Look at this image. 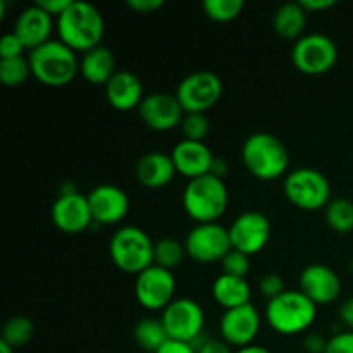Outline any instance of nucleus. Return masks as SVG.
<instances>
[{"label": "nucleus", "instance_id": "37998d69", "mask_svg": "<svg viewBox=\"0 0 353 353\" xmlns=\"http://www.w3.org/2000/svg\"><path fill=\"white\" fill-rule=\"evenodd\" d=\"M300 6L307 10V12H319V10L331 9L334 6V0H299Z\"/></svg>", "mask_w": 353, "mask_h": 353}, {"label": "nucleus", "instance_id": "1a4fd4ad", "mask_svg": "<svg viewBox=\"0 0 353 353\" xmlns=\"http://www.w3.org/2000/svg\"><path fill=\"white\" fill-rule=\"evenodd\" d=\"M169 338L176 341L195 345L203 338L205 312L193 299H174L161 316Z\"/></svg>", "mask_w": 353, "mask_h": 353}, {"label": "nucleus", "instance_id": "cd10ccee", "mask_svg": "<svg viewBox=\"0 0 353 353\" xmlns=\"http://www.w3.org/2000/svg\"><path fill=\"white\" fill-rule=\"evenodd\" d=\"M34 334L33 321L26 316H12L6 321L2 327V336L0 340L6 341L7 345L16 350V348L24 347L31 341Z\"/></svg>", "mask_w": 353, "mask_h": 353}, {"label": "nucleus", "instance_id": "f704fd0d", "mask_svg": "<svg viewBox=\"0 0 353 353\" xmlns=\"http://www.w3.org/2000/svg\"><path fill=\"white\" fill-rule=\"evenodd\" d=\"M24 52H26V47L14 31L3 34L2 40H0V59L23 57Z\"/></svg>", "mask_w": 353, "mask_h": 353}, {"label": "nucleus", "instance_id": "c756f323", "mask_svg": "<svg viewBox=\"0 0 353 353\" xmlns=\"http://www.w3.org/2000/svg\"><path fill=\"white\" fill-rule=\"evenodd\" d=\"M31 68L28 57H14V59H0V81L9 88L21 86L30 78Z\"/></svg>", "mask_w": 353, "mask_h": 353}, {"label": "nucleus", "instance_id": "49530a36", "mask_svg": "<svg viewBox=\"0 0 353 353\" xmlns=\"http://www.w3.org/2000/svg\"><path fill=\"white\" fill-rule=\"evenodd\" d=\"M14 352H16V350H14L10 345H7L6 341L0 340V353H14Z\"/></svg>", "mask_w": 353, "mask_h": 353}, {"label": "nucleus", "instance_id": "f3484780", "mask_svg": "<svg viewBox=\"0 0 353 353\" xmlns=\"http://www.w3.org/2000/svg\"><path fill=\"white\" fill-rule=\"evenodd\" d=\"M299 290L317 307L330 305L340 299L341 279L330 265L314 262L300 272Z\"/></svg>", "mask_w": 353, "mask_h": 353}, {"label": "nucleus", "instance_id": "ddd939ff", "mask_svg": "<svg viewBox=\"0 0 353 353\" xmlns=\"http://www.w3.org/2000/svg\"><path fill=\"white\" fill-rule=\"evenodd\" d=\"M174 274L161 265H150L134 279V296L138 303L152 312L164 310L174 300Z\"/></svg>", "mask_w": 353, "mask_h": 353}, {"label": "nucleus", "instance_id": "2eb2a0df", "mask_svg": "<svg viewBox=\"0 0 353 353\" xmlns=\"http://www.w3.org/2000/svg\"><path fill=\"white\" fill-rule=\"evenodd\" d=\"M261 314H259L257 307L252 305V303L224 310L219 321L221 338L228 345L240 350L248 345H254L255 338L261 331Z\"/></svg>", "mask_w": 353, "mask_h": 353}, {"label": "nucleus", "instance_id": "6ab92c4d", "mask_svg": "<svg viewBox=\"0 0 353 353\" xmlns=\"http://www.w3.org/2000/svg\"><path fill=\"white\" fill-rule=\"evenodd\" d=\"M171 157L176 165V171L185 178L193 179L210 174L216 155L212 154L205 141H193L183 138L172 147Z\"/></svg>", "mask_w": 353, "mask_h": 353}, {"label": "nucleus", "instance_id": "2f4dec72", "mask_svg": "<svg viewBox=\"0 0 353 353\" xmlns=\"http://www.w3.org/2000/svg\"><path fill=\"white\" fill-rule=\"evenodd\" d=\"M179 128H181V133L185 140L205 141L207 134L210 131V121L207 117V114L203 112L185 114Z\"/></svg>", "mask_w": 353, "mask_h": 353}, {"label": "nucleus", "instance_id": "39448f33", "mask_svg": "<svg viewBox=\"0 0 353 353\" xmlns=\"http://www.w3.org/2000/svg\"><path fill=\"white\" fill-rule=\"evenodd\" d=\"M317 305L300 290H286L276 299L268 300L265 321L272 331L283 336H296L312 327Z\"/></svg>", "mask_w": 353, "mask_h": 353}, {"label": "nucleus", "instance_id": "393cba45", "mask_svg": "<svg viewBox=\"0 0 353 353\" xmlns=\"http://www.w3.org/2000/svg\"><path fill=\"white\" fill-rule=\"evenodd\" d=\"M307 24V10L300 2L281 3L272 14V30L283 40H299L303 37Z\"/></svg>", "mask_w": 353, "mask_h": 353}, {"label": "nucleus", "instance_id": "a211bd4d", "mask_svg": "<svg viewBox=\"0 0 353 353\" xmlns=\"http://www.w3.org/2000/svg\"><path fill=\"white\" fill-rule=\"evenodd\" d=\"M86 196L92 209L93 223L100 226L119 224L130 212V196L116 185L103 183L90 190Z\"/></svg>", "mask_w": 353, "mask_h": 353}, {"label": "nucleus", "instance_id": "a878e982", "mask_svg": "<svg viewBox=\"0 0 353 353\" xmlns=\"http://www.w3.org/2000/svg\"><path fill=\"white\" fill-rule=\"evenodd\" d=\"M133 340L141 350L148 353H155L161 350L171 338H169L168 331H165L162 319H155V317H143L138 321L133 327Z\"/></svg>", "mask_w": 353, "mask_h": 353}, {"label": "nucleus", "instance_id": "9d476101", "mask_svg": "<svg viewBox=\"0 0 353 353\" xmlns=\"http://www.w3.org/2000/svg\"><path fill=\"white\" fill-rule=\"evenodd\" d=\"M50 219L57 230L68 234H78L88 230L93 223L88 196L78 192L72 183H64L59 196L50 207Z\"/></svg>", "mask_w": 353, "mask_h": 353}, {"label": "nucleus", "instance_id": "f03ea898", "mask_svg": "<svg viewBox=\"0 0 353 353\" xmlns=\"http://www.w3.org/2000/svg\"><path fill=\"white\" fill-rule=\"evenodd\" d=\"M241 162L254 178L272 181L288 174L290 152L279 137L257 131L243 141Z\"/></svg>", "mask_w": 353, "mask_h": 353}, {"label": "nucleus", "instance_id": "6e6552de", "mask_svg": "<svg viewBox=\"0 0 353 353\" xmlns=\"http://www.w3.org/2000/svg\"><path fill=\"white\" fill-rule=\"evenodd\" d=\"M336 61V43L324 33H307L293 43L292 62L303 74H326L334 68Z\"/></svg>", "mask_w": 353, "mask_h": 353}, {"label": "nucleus", "instance_id": "79ce46f5", "mask_svg": "<svg viewBox=\"0 0 353 353\" xmlns=\"http://www.w3.org/2000/svg\"><path fill=\"white\" fill-rule=\"evenodd\" d=\"M155 353H196V348L193 345L185 343V341L169 340L161 350H157Z\"/></svg>", "mask_w": 353, "mask_h": 353}, {"label": "nucleus", "instance_id": "473e14b6", "mask_svg": "<svg viewBox=\"0 0 353 353\" xmlns=\"http://www.w3.org/2000/svg\"><path fill=\"white\" fill-rule=\"evenodd\" d=\"M221 268H223V274L247 278V274L250 272V257L243 252L231 248L226 257L221 261Z\"/></svg>", "mask_w": 353, "mask_h": 353}, {"label": "nucleus", "instance_id": "a19ab883", "mask_svg": "<svg viewBox=\"0 0 353 353\" xmlns=\"http://www.w3.org/2000/svg\"><path fill=\"white\" fill-rule=\"evenodd\" d=\"M338 316H340V321L345 326V330L353 331V296L341 303L340 309H338Z\"/></svg>", "mask_w": 353, "mask_h": 353}, {"label": "nucleus", "instance_id": "de8ad7c7", "mask_svg": "<svg viewBox=\"0 0 353 353\" xmlns=\"http://www.w3.org/2000/svg\"><path fill=\"white\" fill-rule=\"evenodd\" d=\"M350 269H352V272H353V259H352V262H350Z\"/></svg>", "mask_w": 353, "mask_h": 353}, {"label": "nucleus", "instance_id": "72a5a7b5", "mask_svg": "<svg viewBox=\"0 0 353 353\" xmlns=\"http://www.w3.org/2000/svg\"><path fill=\"white\" fill-rule=\"evenodd\" d=\"M259 292L265 296L268 300L276 299L281 293L286 292L285 279L278 272H265L261 279H259Z\"/></svg>", "mask_w": 353, "mask_h": 353}, {"label": "nucleus", "instance_id": "7ed1b4c3", "mask_svg": "<svg viewBox=\"0 0 353 353\" xmlns=\"http://www.w3.org/2000/svg\"><path fill=\"white\" fill-rule=\"evenodd\" d=\"M28 61L33 78L50 88L69 85L79 72L78 55L59 38L33 48L28 54Z\"/></svg>", "mask_w": 353, "mask_h": 353}, {"label": "nucleus", "instance_id": "20e7f679", "mask_svg": "<svg viewBox=\"0 0 353 353\" xmlns=\"http://www.w3.org/2000/svg\"><path fill=\"white\" fill-rule=\"evenodd\" d=\"M183 209L195 224L217 223L230 203V192L224 179L214 174L188 179L183 190Z\"/></svg>", "mask_w": 353, "mask_h": 353}, {"label": "nucleus", "instance_id": "b1692460", "mask_svg": "<svg viewBox=\"0 0 353 353\" xmlns=\"http://www.w3.org/2000/svg\"><path fill=\"white\" fill-rule=\"evenodd\" d=\"M212 296L224 310L247 305L252 299V286L247 278L221 274L212 283Z\"/></svg>", "mask_w": 353, "mask_h": 353}, {"label": "nucleus", "instance_id": "423d86ee", "mask_svg": "<svg viewBox=\"0 0 353 353\" xmlns=\"http://www.w3.org/2000/svg\"><path fill=\"white\" fill-rule=\"evenodd\" d=\"M155 241L138 226H123L110 236L109 255L117 269L138 276L154 265Z\"/></svg>", "mask_w": 353, "mask_h": 353}, {"label": "nucleus", "instance_id": "c85d7f7f", "mask_svg": "<svg viewBox=\"0 0 353 353\" xmlns=\"http://www.w3.org/2000/svg\"><path fill=\"white\" fill-rule=\"evenodd\" d=\"M186 257V248L185 243H181L176 238H161V240L155 241L154 248V264L161 265V268L176 269L178 265H181V262Z\"/></svg>", "mask_w": 353, "mask_h": 353}, {"label": "nucleus", "instance_id": "0eeeda50", "mask_svg": "<svg viewBox=\"0 0 353 353\" xmlns=\"http://www.w3.org/2000/svg\"><path fill=\"white\" fill-rule=\"evenodd\" d=\"M283 192L290 203L307 212L326 209L327 203L333 200L330 179L309 165L290 171L283 181Z\"/></svg>", "mask_w": 353, "mask_h": 353}, {"label": "nucleus", "instance_id": "f8f14e48", "mask_svg": "<svg viewBox=\"0 0 353 353\" xmlns=\"http://www.w3.org/2000/svg\"><path fill=\"white\" fill-rule=\"evenodd\" d=\"M174 95L178 97L185 114H205L223 97V79L214 71L190 72L179 81Z\"/></svg>", "mask_w": 353, "mask_h": 353}, {"label": "nucleus", "instance_id": "c03bdc74", "mask_svg": "<svg viewBox=\"0 0 353 353\" xmlns=\"http://www.w3.org/2000/svg\"><path fill=\"white\" fill-rule=\"evenodd\" d=\"M210 174L217 176V178L224 179V176L228 174V162L224 159L216 157L212 162V169H210Z\"/></svg>", "mask_w": 353, "mask_h": 353}, {"label": "nucleus", "instance_id": "5701e85b", "mask_svg": "<svg viewBox=\"0 0 353 353\" xmlns=\"http://www.w3.org/2000/svg\"><path fill=\"white\" fill-rule=\"evenodd\" d=\"M116 72V57H114V52L105 45H99L79 57V74L90 85L105 86Z\"/></svg>", "mask_w": 353, "mask_h": 353}, {"label": "nucleus", "instance_id": "c9c22d12", "mask_svg": "<svg viewBox=\"0 0 353 353\" xmlns=\"http://www.w3.org/2000/svg\"><path fill=\"white\" fill-rule=\"evenodd\" d=\"M324 353H353V331H336L327 338V347Z\"/></svg>", "mask_w": 353, "mask_h": 353}, {"label": "nucleus", "instance_id": "4be33fe9", "mask_svg": "<svg viewBox=\"0 0 353 353\" xmlns=\"http://www.w3.org/2000/svg\"><path fill=\"white\" fill-rule=\"evenodd\" d=\"M176 174H178V171H176L171 154H165L161 150H152L141 155L137 162V168H134L137 181L145 188L152 190L168 186Z\"/></svg>", "mask_w": 353, "mask_h": 353}, {"label": "nucleus", "instance_id": "412c9836", "mask_svg": "<svg viewBox=\"0 0 353 353\" xmlns=\"http://www.w3.org/2000/svg\"><path fill=\"white\" fill-rule=\"evenodd\" d=\"M105 99L116 110L138 109L145 99L141 79L130 69H117L105 86Z\"/></svg>", "mask_w": 353, "mask_h": 353}, {"label": "nucleus", "instance_id": "ea45409f", "mask_svg": "<svg viewBox=\"0 0 353 353\" xmlns=\"http://www.w3.org/2000/svg\"><path fill=\"white\" fill-rule=\"evenodd\" d=\"M128 7L138 14H152L164 7V0H128Z\"/></svg>", "mask_w": 353, "mask_h": 353}, {"label": "nucleus", "instance_id": "dca6fc26", "mask_svg": "<svg viewBox=\"0 0 353 353\" xmlns=\"http://www.w3.org/2000/svg\"><path fill=\"white\" fill-rule=\"evenodd\" d=\"M140 119L147 128L154 131H171L181 126L185 117L181 103L174 93L154 92L145 95L138 107Z\"/></svg>", "mask_w": 353, "mask_h": 353}, {"label": "nucleus", "instance_id": "4468645a", "mask_svg": "<svg viewBox=\"0 0 353 353\" xmlns=\"http://www.w3.org/2000/svg\"><path fill=\"white\" fill-rule=\"evenodd\" d=\"M228 230H230L231 245L234 250H240L252 257L264 250L265 245L269 243L271 221L259 210H247V212H241Z\"/></svg>", "mask_w": 353, "mask_h": 353}, {"label": "nucleus", "instance_id": "aec40b11", "mask_svg": "<svg viewBox=\"0 0 353 353\" xmlns=\"http://www.w3.org/2000/svg\"><path fill=\"white\" fill-rule=\"evenodd\" d=\"M52 31H54V17L45 12L38 3L21 10L14 24V33L21 38L26 50L30 52L52 40Z\"/></svg>", "mask_w": 353, "mask_h": 353}, {"label": "nucleus", "instance_id": "4c0bfd02", "mask_svg": "<svg viewBox=\"0 0 353 353\" xmlns=\"http://www.w3.org/2000/svg\"><path fill=\"white\" fill-rule=\"evenodd\" d=\"M303 350L307 353H324L327 347V340L319 333H307L303 336Z\"/></svg>", "mask_w": 353, "mask_h": 353}, {"label": "nucleus", "instance_id": "bb28decb", "mask_svg": "<svg viewBox=\"0 0 353 353\" xmlns=\"http://www.w3.org/2000/svg\"><path fill=\"white\" fill-rule=\"evenodd\" d=\"M324 219L327 226L336 233H350L353 231V202L343 196H336L324 209Z\"/></svg>", "mask_w": 353, "mask_h": 353}, {"label": "nucleus", "instance_id": "f257e3e1", "mask_svg": "<svg viewBox=\"0 0 353 353\" xmlns=\"http://www.w3.org/2000/svg\"><path fill=\"white\" fill-rule=\"evenodd\" d=\"M57 38L74 52L92 50L102 45L105 33V21L102 12L93 3L85 0H72L62 16L55 19Z\"/></svg>", "mask_w": 353, "mask_h": 353}, {"label": "nucleus", "instance_id": "7c9ffc66", "mask_svg": "<svg viewBox=\"0 0 353 353\" xmlns=\"http://www.w3.org/2000/svg\"><path fill=\"white\" fill-rule=\"evenodd\" d=\"M203 12L217 23H230L236 19L245 9L243 0H203Z\"/></svg>", "mask_w": 353, "mask_h": 353}, {"label": "nucleus", "instance_id": "a18cd8bd", "mask_svg": "<svg viewBox=\"0 0 353 353\" xmlns=\"http://www.w3.org/2000/svg\"><path fill=\"white\" fill-rule=\"evenodd\" d=\"M236 353H272L269 348L262 347V345H248V347H243L240 348V350H236Z\"/></svg>", "mask_w": 353, "mask_h": 353}, {"label": "nucleus", "instance_id": "e433bc0d", "mask_svg": "<svg viewBox=\"0 0 353 353\" xmlns=\"http://www.w3.org/2000/svg\"><path fill=\"white\" fill-rule=\"evenodd\" d=\"M193 347L196 348V353H236L223 338H202Z\"/></svg>", "mask_w": 353, "mask_h": 353}, {"label": "nucleus", "instance_id": "58836bf2", "mask_svg": "<svg viewBox=\"0 0 353 353\" xmlns=\"http://www.w3.org/2000/svg\"><path fill=\"white\" fill-rule=\"evenodd\" d=\"M34 3H38L45 12H48L54 19H57V17L62 16V14L65 12V9L71 6L72 0H37Z\"/></svg>", "mask_w": 353, "mask_h": 353}, {"label": "nucleus", "instance_id": "9b49d317", "mask_svg": "<svg viewBox=\"0 0 353 353\" xmlns=\"http://www.w3.org/2000/svg\"><path fill=\"white\" fill-rule=\"evenodd\" d=\"M186 255L199 264L221 262L233 248L230 230L219 223L195 224L185 238Z\"/></svg>", "mask_w": 353, "mask_h": 353}]
</instances>
